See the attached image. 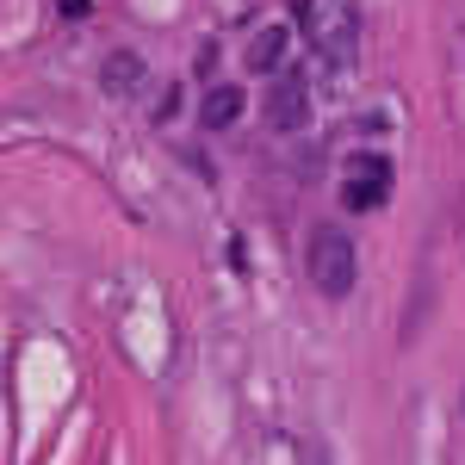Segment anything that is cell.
<instances>
[{
    "mask_svg": "<svg viewBox=\"0 0 465 465\" xmlns=\"http://www.w3.org/2000/svg\"><path fill=\"white\" fill-rule=\"evenodd\" d=\"M298 32L329 69H354L360 50V6L354 0H298Z\"/></svg>",
    "mask_w": 465,
    "mask_h": 465,
    "instance_id": "cell-1",
    "label": "cell"
},
{
    "mask_svg": "<svg viewBox=\"0 0 465 465\" xmlns=\"http://www.w3.org/2000/svg\"><path fill=\"white\" fill-rule=\"evenodd\" d=\"M304 267H311V286H317L322 298H348V292H354V273H360L354 236L335 230V223L311 230V254H304Z\"/></svg>",
    "mask_w": 465,
    "mask_h": 465,
    "instance_id": "cell-2",
    "label": "cell"
},
{
    "mask_svg": "<svg viewBox=\"0 0 465 465\" xmlns=\"http://www.w3.org/2000/svg\"><path fill=\"white\" fill-rule=\"evenodd\" d=\"M391 199V162L385 155H348L341 168V205L348 212H372Z\"/></svg>",
    "mask_w": 465,
    "mask_h": 465,
    "instance_id": "cell-3",
    "label": "cell"
},
{
    "mask_svg": "<svg viewBox=\"0 0 465 465\" xmlns=\"http://www.w3.org/2000/svg\"><path fill=\"white\" fill-rule=\"evenodd\" d=\"M286 44H292V37H286V25H267V32H261V37L249 44V69L273 74L280 63H286Z\"/></svg>",
    "mask_w": 465,
    "mask_h": 465,
    "instance_id": "cell-4",
    "label": "cell"
},
{
    "mask_svg": "<svg viewBox=\"0 0 465 465\" xmlns=\"http://www.w3.org/2000/svg\"><path fill=\"white\" fill-rule=\"evenodd\" d=\"M267 112H273V124H280V131L304 124V87H298V81H273V100H267Z\"/></svg>",
    "mask_w": 465,
    "mask_h": 465,
    "instance_id": "cell-5",
    "label": "cell"
},
{
    "mask_svg": "<svg viewBox=\"0 0 465 465\" xmlns=\"http://www.w3.org/2000/svg\"><path fill=\"white\" fill-rule=\"evenodd\" d=\"M199 118H205L212 131L236 124V118H242V94H236V87H212V94H205V106H199Z\"/></svg>",
    "mask_w": 465,
    "mask_h": 465,
    "instance_id": "cell-6",
    "label": "cell"
},
{
    "mask_svg": "<svg viewBox=\"0 0 465 465\" xmlns=\"http://www.w3.org/2000/svg\"><path fill=\"white\" fill-rule=\"evenodd\" d=\"M131 81H143V63L137 56H112V87H131Z\"/></svg>",
    "mask_w": 465,
    "mask_h": 465,
    "instance_id": "cell-7",
    "label": "cell"
}]
</instances>
